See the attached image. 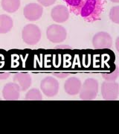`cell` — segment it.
I'll use <instances>...</instances> for the list:
<instances>
[{"instance_id":"cell-1","label":"cell","mask_w":119,"mask_h":134,"mask_svg":"<svg viewBox=\"0 0 119 134\" xmlns=\"http://www.w3.org/2000/svg\"><path fill=\"white\" fill-rule=\"evenodd\" d=\"M104 5L105 0H86L80 15L89 23L100 20L104 10Z\"/></svg>"},{"instance_id":"cell-2","label":"cell","mask_w":119,"mask_h":134,"mask_svg":"<svg viewBox=\"0 0 119 134\" xmlns=\"http://www.w3.org/2000/svg\"><path fill=\"white\" fill-rule=\"evenodd\" d=\"M98 92V82L94 78H88L81 85L80 98L81 100H90L95 99Z\"/></svg>"},{"instance_id":"cell-3","label":"cell","mask_w":119,"mask_h":134,"mask_svg":"<svg viewBox=\"0 0 119 134\" xmlns=\"http://www.w3.org/2000/svg\"><path fill=\"white\" fill-rule=\"evenodd\" d=\"M22 37L26 44L31 46L36 45L41 38V31L36 25H27L22 31Z\"/></svg>"},{"instance_id":"cell-4","label":"cell","mask_w":119,"mask_h":134,"mask_svg":"<svg viewBox=\"0 0 119 134\" xmlns=\"http://www.w3.org/2000/svg\"><path fill=\"white\" fill-rule=\"evenodd\" d=\"M47 38L54 43L63 42L67 37V31L64 27L60 25H50L46 30Z\"/></svg>"},{"instance_id":"cell-5","label":"cell","mask_w":119,"mask_h":134,"mask_svg":"<svg viewBox=\"0 0 119 134\" xmlns=\"http://www.w3.org/2000/svg\"><path fill=\"white\" fill-rule=\"evenodd\" d=\"M119 85L116 82L104 81L101 85V94L106 100H116L118 97Z\"/></svg>"},{"instance_id":"cell-6","label":"cell","mask_w":119,"mask_h":134,"mask_svg":"<svg viewBox=\"0 0 119 134\" xmlns=\"http://www.w3.org/2000/svg\"><path fill=\"white\" fill-rule=\"evenodd\" d=\"M40 89L47 97H54L59 91V83L52 77H45L40 83Z\"/></svg>"},{"instance_id":"cell-7","label":"cell","mask_w":119,"mask_h":134,"mask_svg":"<svg viewBox=\"0 0 119 134\" xmlns=\"http://www.w3.org/2000/svg\"><path fill=\"white\" fill-rule=\"evenodd\" d=\"M92 45L96 49L110 48L112 46V39L110 34L100 31L94 35L92 38Z\"/></svg>"},{"instance_id":"cell-8","label":"cell","mask_w":119,"mask_h":134,"mask_svg":"<svg viewBox=\"0 0 119 134\" xmlns=\"http://www.w3.org/2000/svg\"><path fill=\"white\" fill-rule=\"evenodd\" d=\"M23 14L25 17L29 21H37L43 15V6L37 3H29L25 6Z\"/></svg>"},{"instance_id":"cell-9","label":"cell","mask_w":119,"mask_h":134,"mask_svg":"<svg viewBox=\"0 0 119 134\" xmlns=\"http://www.w3.org/2000/svg\"><path fill=\"white\" fill-rule=\"evenodd\" d=\"M21 89L16 83H8L5 84L2 90V96L5 100H18L20 96Z\"/></svg>"},{"instance_id":"cell-10","label":"cell","mask_w":119,"mask_h":134,"mask_svg":"<svg viewBox=\"0 0 119 134\" xmlns=\"http://www.w3.org/2000/svg\"><path fill=\"white\" fill-rule=\"evenodd\" d=\"M51 16L54 22L62 23L68 20L69 17V12L66 6L59 5L53 8Z\"/></svg>"},{"instance_id":"cell-11","label":"cell","mask_w":119,"mask_h":134,"mask_svg":"<svg viewBox=\"0 0 119 134\" xmlns=\"http://www.w3.org/2000/svg\"><path fill=\"white\" fill-rule=\"evenodd\" d=\"M81 81L75 77L68 78L64 83V90L67 94L70 96H75L79 93L81 88Z\"/></svg>"},{"instance_id":"cell-12","label":"cell","mask_w":119,"mask_h":134,"mask_svg":"<svg viewBox=\"0 0 119 134\" xmlns=\"http://www.w3.org/2000/svg\"><path fill=\"white\" fill-rule=\"evenodd\" d=\"M14 82L17 83L21 89V91H25L31 86L32 79L29 73H17L14 77Z\"/></svg>"},{"instance_id":"cell-13","label":"cell","mask_w":119,"mask_h":134,"mask_svg":"<svg viewBox=\"0 0 119 134\" xmlns=\"http://www.w3.org/2000/svg\"><path fill=\"white\" fill-rule=\"evenodd\" d=\"M14 26L12 18L6 14L0 15V34L9 32Z\"/></svg>"},{"instance_id":"cell-14","label":"cell","mask_w":119,"mask_h":134,"mask_svg":"<svg viewBox=\"0 0 119 134\" xmlns=\"http://www.w3.org/2000/svg\"><path fill=\"white\" fill-rule=\"evenodd\" d=\"M69 6L70 11L75 15H80L86 0H63Z\"/></svg>"},{"instance_id":"cell-15","label":"cell","mask_w":119,"mask_h":134,"mask_svg":"<svg viewBox=\"0 0 119 134\" xmlns=\"http://www.w3.org/2000/svg\"><path fill=\"white\" fill-rule=\"evenodd\" d=\"M2 8L8 13H14L20 7V0H2Z\"/></svg>"},{"instance_id":"cell-16","label":"cell","mask_w":119,"mask_h":134,"mask_svg":"<svg viewBox=\"0 0 119 134\" xmlns=\"http://www.w3.org/2000/svg\"><path fill=\"white\" fill-rule=\"evenodd\" d=\"M25 100H43V96L41 92L38 89L33 88L30 90L25 95Z\"/></svg>"},{"instance_id":"cell-17","label":"cell","mask_w":119,"mask_h":134,"mask_svg":"<svg viewBox=\"0 0 119 134\" xmlns=\"http://www.w3.org/2000/svg\"><path fill=\"white\" fill-rule=\"evenodd\" d=\"M119 75V69L118 66H116V69L115 70L114 72H111V73H104L102 75V76L104 77L105 81H110V82H114L115 81L118 77Z\"/></svg>"},{"instance_id":"cell-18","label":"cell","mask_w":119,"mask_h":134,"mask_svg":"<svg viewBox=\"0 0 119 134\" xmlns=\"http://www.w3.org/2000/svg\"><path fill=\"white\" fill-rule=\"evenodd\" d=\"M110 19L116 24L119 23V6H115L112 8L110 11Z\"/></svg>"},{"instance_id":"cell-19","label":"cell","mask_w":119,"mask_h":134,"mask_svg":"<svg viewBox=\"0 0 119 134\" xmlns=\"http://www.w3.org/2000/svg\"><path fill=\"white\" fill-rule=\"evenodd\" d=\"M39 5L44 7H49L56 2V0H37Z\"/></svg>"},{"instance_id":"cell-20","label":"cell","mask_w":119,"mask_h":134,"mask_svg":"<svg viewBox=\"0 0 119 134\" xmlns=\"http://www.w3.org/2000/svg\"><path fill=\"white\" fill-rule=\"evenodd\" d=\"M54 76H56L57 77H59V78H66L69 75V73H63V72H59V73H54Z\"/></svg>"},{"instance_id":"cell-21","label":"cell","mask_w":119,"mask_h":134,"mask_svg":"<svg viewBox=\"0 0 119 134\" xmlns=\"http://www.w3.org/2000/svg\"><path fill=\"white\" fill-rule=\"evenodd\" d=\"M10 76V73L8 72H2L0 73V80H6Z\"/></svg>"},{"instance_id":"cell-22","label":"cell","mask_w":119,"mask_h":134,"mask_svg":"<svg viewBox=\"0 0 119 134\" xmlns=\"http://www.w3.org/2000/svg\"><path fill=\"white\" fill-rule=\"evenodd\" d=\"M56 48H71V46H66V45H60V46H57Z\"/></svg>"},{"instance_id":"cell-23","label":"cell","mask_w":119,"mask_h":134,"mask_svg":"<svg viewBox=\"0 0 119 134\" xmlns=\"http://www.w3.org/2000/svg\"><path fill=\"white\" fill-rule=\"evenodd\" d=\"M110 1L114 2V3H118L119 2V0H110Z\"/></svg>"},{"instance_id":"cell-24","label":"cell","mask_w":119,"mask_h":134,"mask_svg":"<svg viewBox=\"0 0 119 134\" xmlns=\"http://www.w3.org/2000/svg\"><path fill=\"white\" fill-rule=\"evenodd\" d=\"M118 39H117V41H116V45H117V50L118 51Z\"/></svg>"}]
</instances>
